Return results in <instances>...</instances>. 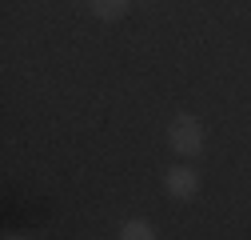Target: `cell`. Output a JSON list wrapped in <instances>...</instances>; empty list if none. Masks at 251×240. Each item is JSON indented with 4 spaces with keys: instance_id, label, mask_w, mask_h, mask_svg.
<instances>
[{
    "instance_id": "277c9868",
    "label": "cell",
    "mask_w": 251,
    "mask_h": 240,
    "mask_svg": "<svg viewBox=\"0 0 251 240\" xmlns=\"http://www.w3.org/2000/svg\"><path fill=\"white\" fill-rule=\"evenodd\" d=\"M120 240H155V228L148 220H124L120 224Z\"/></svg>"
},
{
    "instance_id": "3957f363",
    "label": "cell",
    "mask_w": 251,
    "mask_h": 240,
    "mask_svg": "<svg viewBox=\"0 0 251 240\" xmlns=\"http://www.w3.org/2000/svg\"><path fill=\"white\" fill-rule=\"evenodd\" d=\"M132 0H92V12H96L100 20H120L124 12H128Z\"/></svg>"
},
{
    "instance_id": "6da1fadb",
    "label": "cell",
    "mask_w": 251,
    "mask_h": 240,
    "mask_svg": "<svg viewBox=\"0 0 251 240\" xmlns=\"http://www.w3.org/2000/svg\"><path fill=\"white\" fill-rule=\"evenodd\" d=\"M168 144H172V152L179 156H200L203 152V124L196 116H176L172 120V128H168Z\"/></svg>"
},
{
    "instance_id": "5b68a950",
    "label": "cell",
    "mask_w": 251,
    "mask_h": 240,
    "mask_svg": "<svg viewBox=\"0 0 251 240\" xmlns=\"http://www.w3.org/2000/svg\"><path fill=\"white\" fill-rule=\"evenodd\" d=\"M4 240H28V236H20V232H12V236H4Z\"/></svg>"
},
{
    "instance_id": "7a4b0ae2",
    "label": "cell",
    "mask_w": 251,
    "mask_h": 240,
    "mask_svg": "<svg viewBox=\"0 0 251 240\" xmlns=\"http://www.w3.org/2000/svg\"><path fill=\"white\" fill-rule=\"evenodd\" d=\"M164 188H168L172 200H192V196L200 192V176H196L192 168L176 164V168H168V176H164Z\"/></svg>"
}]
</instances>
